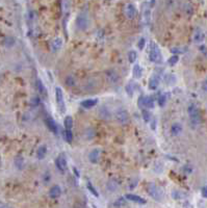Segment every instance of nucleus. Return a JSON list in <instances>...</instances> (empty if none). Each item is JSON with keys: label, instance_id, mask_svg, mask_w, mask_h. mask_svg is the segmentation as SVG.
<instances>
[{"label": "nucleus", "instance_id": "f257e3e1", "mask_svg": "<svg viewBox=\"0 0 207 208\" xmlns=\"http://www.w3.org/2000/svg\"><path fill=\"white\" fill-rule=\"evenodd\" d=\"M187 112H188V115H190L191 124L193 125L194 127H197L198 125L200 124L201 117H200L199 109H198L196 104H194V103L190 104V105H188V108H187Z\"/></svg>", "mask_w": 207, "mask_h": 208}, {"label": "nucleus", "instance_id": "f03ea898", "mask_svg": "<svg viewBox=\"0 0 207 208\" xmlns=\"http://www.w3.org/2000/svg\"><path fill=\"white\" fill-rule=\"evenodd\" d=\"M150 61L155 64H160L162 61V55L161 52L159 50L157 44L152 42L150 45Z\"/></svg>", "mask_w": 207, "mask_h": 208}, {"label": "nucleus", "instance_id": "7ed1b4c3", "mask_svg": "<svg viewBox=\"0 0 207 208\" xmlns=\"http://www.w3.org/2000/svg\"><path fill=\"white\" fill-rule=\"evenodd\" d=\"M148 192L156 201H161L164 198V192H162L161 188L153 183H150L148 185Z\"/></svg>", "mask_w": 207, "mask_h": 208}, {"label": "nucleus", "instance_id": "20e7f679", "mask_svg": "<svg viewBox=\"0 0 207 208\" xmlns=\"http://www.w3.org/2000/svg\"><path fill=\"white\" fill-rule=\"evenodd\" d=\"M137 105L142 108V111L145 108H153L154 107V100L150 96H141L137 101Z\"/></svg>", "mask_w": 207, "mask_h": 208}, {"label": "nucleus", "instance_id": "39448f33", "mask_svg": "<svg viewBox=\"0 0 207 208\" xmlns=\"http://www.w3.org/2000/svg\"><path fill=\"white\" fill-rule=\"evenodd\" d=\"M115 119H116V121L118 122V123L120 124H126L128 123L129 121V115L128 112H127L125 109H118V111H116V112H115Z\"/></svg>", "mask_w": 207, "mask_h": 208}, {"label": "nucleus", "instance_id": "423d86ee", "mask_svg": "<svg viewBox=\"0 0 207 208\" xmlns=\"http://www.w3.org/2000/svg\"><path fill=\"white\" fill-rule=\"evenodd\" d=\"M55 99H56V103H57V106H58V108H60L61 112H64L66 111V105H65L64 94H63V91H61V88H55Z\"/></svg>", "mask_w": 207, "mask_h": 208}, {"label": "nucleus", "instance_id": "0eeeda50", "mask_svg": "<svg viewBox=\"0 0 207 208\" xmlns=\"http://www.w3.org/2000/svg\"><path fill=\"white\" fill-rule=\"evenodd\" d=\"M76 25H77L78 29H80V30H85L88 27V19L87 15L84 14L78 15V17L76 18Z\"/></svg>", "mask_w": 207, "mask_h": 208}, {"label": "nucleus", "instance_id": "6e6552de", "mask_svg": "<svg viewBox=\"0 0 207 208\" xmlns=\"http://www.w3.org/2000/svg\"><path fill=\"white\" fill-rule=\"evenodd\" d=\"M55 165L57 166V169L61 172H64L65 170L67 169V160H66V157L63 154H61V155L57 156V158L55 160Z\"/></svg>", "mask_w": 207, "mask_h": 208}, {"label": "nucleus", "instance_id": "1a4fd4ad", "mask_svg": "<svg viewBox=\"0 0 207 208\" xmlns=\"http://www.w3.org/2000/svg\"><path fill=\"white\" fill-rule=\"evenodd\" d=\"M106 78L110 83H117L118 80H119V75L115 70H107L105 72Z\"/></svg>", "mask_w": 207, "mask_h": 208}, {"label": "nucleus", "instance_id": "9d476101", "mask_svg": "<svg viewBox=\"0 0 207 208\" xmlns=\"http://www.w3.org/2000/svg\"><path fill=\"white\" fill-rule=\"evenodd\" d=\"M135 14H137V10H135V7L132 3H128L125 7V15L127 18L129 19H132L134 18Z\"/></svg>", "mask_w": 207, "mask_h": 208}, {"label": "nucleus", "instance_id": "9b49d317", "mask_svg": "<svg viewBox=\"0 0 207 208\" xmlns=\"http://www.w3.org/2000/svg\"><path fill=\"white\" fill-rule=\"evenodd\" d=\"M100 150L99 149H94L92 150L90 154H88V159L92 163H97L100 159Z\"/></svg>", "mask_w": 207, "mask_h": 208}, {"label": "nucleus", "instance_id": "f8f14e48", "mask_svg": "<svg viewBox=\"0 0 207 208\" xmlns=\"http://www.w3.org/2000/svg\"><path fill=\"white\" fill-rule=\"evenodd\" d=\"M125 199L127 200H130L131 202H134V203H138V204H146V200L142 197H138L137 195H132V194H128L125 196Z\"/></svg>", "mask_w": 207, "mask_h": 208}, {"label": "nucleus", "instance_id": "ddd939ff", "mask_svg": "<svg viewBox=\"0 0 207 208\" xmlns=\"http://www.w3.org/2000/svg\"><path fill=\"white\" fill-rule=\"evenodd\" d=\"M61 187L58 185H54V186H52L51 188H50L49 196L52 199H57L58 197H61Z\"/></svg>", "mask_w": 207, "mask_h": 208}, {"label": "nucleus", "instance_id": "4468645a", "mask_svg": "<svg viewBox=\"0 0 207 208\" xmlns=\"http://www.w3.org/2000/svg\"><path fill=\"white\" fill-rule=\"evenodd\" d=\"M61 46H63V40L60 38H56L54 40H52L51 44H50L52 51H58L61 48Z\"/></svg>", "mask_w": 207, "mask_h": 208}, {"label": "nucleus", "instance_id": "2eb2a0df", "mask_svg": "<svg viewBox=\"0 0 207 208\" xmlns=\"http://www.w3.org/2000/svg\"><path fill=\"white\" fill-rule=\"evenodd\" d=\"M158 84H159V76L157 75V74H155V75H153L151 78H150V80H149V88H150V90L155 91L156 88H157Z\"/></svg>", "mask_w": 207, "mask_h": 208}, {"label": "nucleus", "instance_id": "dca6fc26", "mask_svg": "<svg viewBox=\"0 0 207 208\" xmlns=\"http://www.w3.org/2000/svg\"><path fill=\"white\" fill-rule=\"evenodd\" d=\"M204 32L201 30V29L198 28L194 34V42L195 43H201V42L204 41Z\"/></svg>", "mask_w": 207, "mask_h": 208}, {"label": "nucleus", "instance_id": "f3484780", "mask_svg": "<svg viewBox=\"0 0 207 208\" xmlns=\"http://www.w3.org/2000/svg\"><path fill=\"white\" fill-rule=\"evenodd\" d=\"M182 131V125L180 123H174L171 127V133L173 135H178Z\"/></svg>", "mask_w": 207, "mask_h": 208}, {"label": "nucleus", "instance_id": "a211bd4d", "mask_svg": "<svg viewBox=\"0 0 207 208\" xmlns=\"http://www.w3.org/2000/svg\"><path fill=\"white\" fill-rule=\"evenodd\" d=\"M46 124H47V127L49 128L50 131H52L53 133H57V131H58L57 126H56V123L52 120V119H47Z\"/></svg>", "mask_w": 207, "mask_h": 208}, {"label": "nucleus", "instance_id": "6ab92c4d", "mask_svg": "<svg viewBox=\"0 0 207 208\" xmlns=\"http://www.w3.org/2000/svg\"><path fill=\"white\" fill-rule=\"evenodd\" d=\"M97 103H98V100L97 99H88V100H84L83 102H81V105L83 106L84 108H91V107H94Z\"/></svg>", "mask_w": 207, "mask_h": 208}, {"label": "nucleus", "instance_id": "aec40b11", "mask_svg": "<svg viewBox=\"0 0 207 208\" xmlns=\"http://www.w3.org/2000/svg\"><path fill=\"white\" fill-rule=\"evenodd\" d=\"M132 73H133V76L134 78H141L142 75H143V69H142V67L140 65H135L133 67V71H132Z\"/></svg>", "mask_w": 207, "mask_h": 208}, {"label": "nucleus", "instance_id": "412c9836", "mask_svg": "<svg viewBox=\"0 0 207 208\" xmlns=\"http://www.w3.org/2000/svg\"><path fill=\"white\" fill-rule=\"evenodd\" d=\"M47 153V149L45 146H41V147H39V149H38L37 151V157L39 159H44L45 158V155Z\"/></svg>", "mask_w": 207, "mask_h": 208}, {"label": "nucleus", "instance_id": "4be33fe9", "mask_svg": "<svg viewBox=\"0 0 207 208\" xmlns=\"http://www.w3.org/2000/svg\"><path fill=\"white\" fill-rule=\"evenodd\" d=\"M84 138L85 139H92L94 138V136H95V134H96V132H95V130H94L93 128H87L84 130Z\"/></svg>", "mask_w": 207, "mask_h": 208}, {"label": "nucleus", "instance_id": "5701e85b", "mask_svg": "<svg viewBox=\"0 0 207 208\" xmlns=\"http://www.w3.org/2000/svg\"><path fill=\"white\" fill-rule=\"evenodd\" d=\"M65 127H66V130H72L73 127V119L70 115H67L66 119H65Z\"/></svg>", "mask_w": 207, "mask_h": 208}, {"label": "nucleus", "instance_id": "b1692460", "mask_svg": "<svg viewBox=\"0 0 207 208\" xmlns=\"http://www.w3.org/2000/svg\"><path fill=\"white\" fill-rule=\"evenodd\" d=\"M37 88L38 91H39V93L42 95V96H45L46 95V90H45V87H44V84L42 83L40 79L37 80Z\"/></svg>", "mask_w": 207, "mask_h": 208}, {"label": "nucleus", "instance_id": "393cba45", "mask_svg": "<svg viewBox=\"0 0 207 208\" xmlns=\"http://www.w3.org/2000/svg\"><path fill=\"white\" fill-rule=\"evenodd\" d=\"M65 82H66V84L68 87H74L76 83V80H75V77L72 76V75H69L66 77V80H65Z\"/></svg>", "mask_w": 207, "mask_h": 208}, {"label": "nucleus", "instance_id": "a878e982", "mask_svg": "<svg viewBox=\"0 0 207 208\" xmlns=\"http://www.w3.org/2000/svg\"><path fill=\"white\" fill-rule=\"evenodd\" d=\"M15 165L18 169H23V166H24V159H23V157L21 156H18L16 159H15Z\"/></svg>", "mask_w": 207, "mask_h": 208}, {"label": "nucleus", "instance_id": "bb28decb", "mask_svg": "<svg viewBox=\"0 0 207 208\" xmlns=\"http://www.w3.org/2000/svg\"><path fill=\"white\" fill-rule=\"evenodd\" d=\"M100 115H101L102 119H108L110 117V114H109L108 109L106 107H101V109H100Z\"/></svg>", "mask_w": 207, "mask_h": 208}, {"label": "nucleus", "instance_id": "cd10ccee", "mask_svg": "<svg viewBox=\"0 0 207 208\" xmlns=\"http://www.w3.org/2000/svg\"><path fill=\"white\" fill-rule=\"evenodd\" d=\"M114 205L116 207H122V206H124V205H126L125 198H119V199H117L116 202L114 203Z\"/></svg>", "mask_w": 207, "mask_h": 208}, {"label": "nucleus", "instance_id": "c85d7f7f", "mask_svg": "<svg viewBox=\"0 0 207 208\" xmlns=\"http://www.w3.org/2000/svg\"><path fill=\"white\" fill-rule=\"evenodd\" d=\"M142 114H143V118H144L145 122L150 121V119H151V114H150L149 111H147V109H143V111H142Z\"/></svg>", "mask_w": 207, "mask_h": 208}, {"label": "nucleus", "instance_id": "c756f323", "mask_svg": "<svg viewBox=\"0 0 207 208\" xmlns=\"http://www.w3.org/2000/svg\"><path fill=\"white\" fill-rule=\"evenodd\" d=\"M178 55H173V56H171L170 58H169V61H168V64L170 65V66H174V65H176L177 62H178Z\"/></svg>", "mask_w": 207, "mask_h": 208}, {"label": "nucleus", "instance_id": "7c9ffc66", "mask_svg": "<svg viewBox=\"0 0 207 208\" xmlns=\"http://www.w3.org/2000/svg\"><path fill=\"white\" fill-rule=\"evenodd\" d=\"M137 52L135 51H130L128 53V59L130 62H134L137 61Z\"/></svg>", "mask_w": 207, "mask_h": 208}, {"label": "nucleus", "instance_id": "2f4dec72", "mask_svg": "<svg viewBox=\"0 0 207 208\" xmlns=\"http://www.w3.org/2000/svg\"><path fill=\"white\" fill-rule=\"evenodd\" d=\"M172 196L175 200H180V199H182L183 197H184V195H183L181 192H178V191H174Z\"/></svg>", "mask_w": 207, "mask_h": 208}, {"label": "nucleus", "instance_id": "473e14b6", "mask_svg": "<svg viewBox=\"0 0 207 208\" xmlns=\"http://www.w3.org/2000/svg\"><path fill=\"white\" fill-rule=\"evenodd\" d=\"M144 21L146 24H148L150 21V10H144Z\"/></svg>", "mask_w": 207, "mask_h": 208}, {"label": "nucleus", "instance_id": "72a5a7b5", "mask_svg": "<svg viewBox=\"0 0 207 208\" xmlns=\"http://www.w3.org/2000/svg\"><path fill=\"white\" fill-rule=\"evenodd\" d=\"M165 102H167V96H165L164 94H161L160 96H159V98H158V103H159V105L161 106H164V104H165Z\"/></svg>", "mask_w": 207, "mask_h": 208}, {"label": "nucleus", "instance_id": "f704fd0d", "mask_svg": "<svg viewBox=\"0 0 207 208\" xmlns=\"http://www.w3.org/2000/svg\"><path fill=\"white\" fill-rule=\"evenodd\" d=\"M126 91H127V93H128V95H130V96H132V94H133V91H134L133 83L130 82L129 84L126 87Z\"/></svg>", "mask_w": 207, "mask_h": 208}, {"label": "nucleus", "instance_id": "c9c22d12", "mask_svg": "<svg viewBox=\"0 0 207 208\" xmlns=\"http://www.w3.org/2000/svg\"><path fill=\"white\" fill-rule=\"evenodd\" d=\"M4 44L7 45V47H11V46H13L14 44H15V40L13 38H10V37H7V38H5V40H4Z\"/></svg>", "mask_w": 207, "mask_h": 208}, {"label": "nucleus", "instance_id": "e433bc0d", "mask_svg": "<svg viewBox=\"0 0 207 208\" xmlns=\"http://www.w3.org/2000/svg\"><path fill=\"white\" fill-rule=\"evenodd\" d=\"M65 135H66V139L68 142H71L73 139V134H72V130H66V133H65Z\"/></svg>", "mask_w": 207, "mask_h": 208}, {"label": "nucleus", "instance_id": "4c0bfd02", "mask_svg": "<svg viewBox=\"0 0 207 208\" xmlns=\"http://www.w3.org/2000/svg\"><path fill=\"white\" fill-rule=\"evenodd\" d=\"M87 187L88 189H90V192H92V194H93L94 196H95V197H98V192H96V189L94 188V186L92 185V183L91 182H88V184H87Z\"/></svg>", "mask_w": 207, "mask_h": 208}, {"label": "nucleus", "instance_id": "58836bf2", "mask_svg": "<svg viewBox=\"0 0 207 208\" xmlns=\"http://www.w3.org/2000/svg\"><path fill=\"white\" fill-rule=\"evenodd\" d=\"M185 13L187 14L188 16H191V15L193 14V7H191L190 3L185 4Z\"/></svg>", "mask_w": 207, "mask_h": 208}, {"label": "nucleus", "instance_id": "ea45409f", "mask_svg": "<svg viewBox=\"0 0 207 208\" xmlns=\"http://www.w3.org/2000/svg\"><path fill=\"white\" fill-rule=\"evenodd\" d=\"M145 44H146V40H145L144 38H142L141 40L138 41V43H137L138 49H140V50H143V49H144V47H145Z\"/></svg>", "mask_w": 207, "mask_h": 208}, {"label": "nucleus", "instance_id": "a19ab883", "mask_svg": "<svg viewBox=\"0 0 207 208\" xmlns=\"http://www.w3.org/2000/svg\"><path fill=\"white\" fill-rule=\"evenodd\" d=\"M200 51L203 53L204 56H207V47L206 46H204V45L200 46Z\"/></svg>", "mask_w": 207, "mask_h": 208}, {"label": "nucleus", "instance_id": "79ce46f5", "mask_svg": "<svg viewBox=\"0 0 207 208\" xmlns=\"http://www.w3.org/2000/svg\"><path fill=\"white\" fill-rule=\"evenodd\" d=\"M201 194H202V197L203 198H206L207 199V185L204 186L202 188V192H201Z\"/></svg>", "mask_w": 207, "mask_h": 208}, {"label": "nucleus", "instance_id": "37998d69", "mask_svg": "<svg viewBox=\"0 0 207 208\" xmlns=\"http://www.w3.org/2000/svg\"><path fill=\"white\" fill-rule=\"evenodd\" d=\"M171 51H172L173 53H183L185 50H182L181 48H173Z\"/></svg>", "mask_w": 207, "mask_h": 208}, {"label": "nucleus", "instance_id": "c03bdc74", "mask_svg": "<svg viewBox=\"0 0 207 208\" xmlns=\"http://www.w3.org/2000/svg\"><path fill=\"white\" fill-rule=\"evenodd\" d=\"M202 90L207 93V79H206V80H204L203 83H202Z\"/></svg>", "mask_w": 207, "mask_h": 208}, {"label": "nucleus", "instance_id": "a18cd8bd", "mask_svg": "<svg viewBox=\"0 0 207 208\" xmlns=\"http://www.w3.org/2000/svg\"><path fill=\"white\" fill-rule=\"evenodd\" d=\"M183 208H194L193 205L191 203H188V202H185L184 204H183Z\"/></svg>", "mask_w": 207, "mask_h": 208}, {"label": "nucleus", "instance_id": "49530a36", "mask_svg": "<svg viewBox=\"0 0 207 208\" xmlns=\"http://www.w3.org/2000/svg\"><path fill=\"white\" fill-rule=\"evenodd\" d=\"M0 208H11V207L8 206V205H7V204L1 203V202H0Z\"/></svg>", "mask_w": 207, "mask_h": 208}, {"label": "nucleus", "instance_id": "de8ad7c7", "mask_svg": "<svg viewBox=\"0 0 207 208\" xmlns=\"http://www.w3.org/2000/svg\"><path fill=\"white\" fill-rule=\"evenodd\" d=\"M151 128H152V129H155V128H156V121H153V122H152Z\"/></svg>", "mask_w": 207, "mask_h": 208}, {"label": "nucleus", "instance_id": "09e8293b", "mask_svg": "<svg viewBox=\"0 0 207 208\" xmlns=\"http://www.w3.org/2000/svg\"><path fill=\"white\" fill-rule=\"evenodd\" d=\"M185 170H186V172H187V173H191V168L187 169V165H185Z\"/></svg>", "mask_w": 207, "mask_h": 208}]
</instances>
